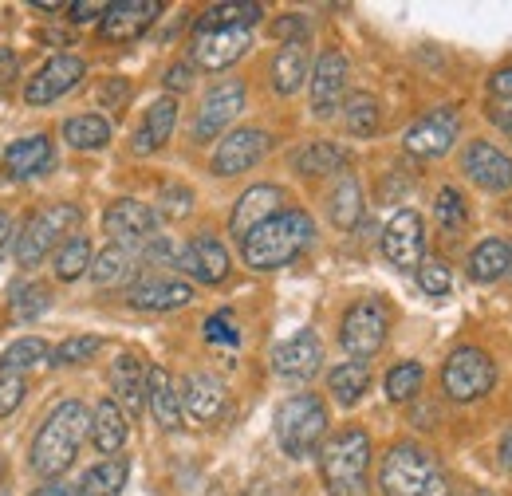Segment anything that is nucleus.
Masks as SVG:
<instances>
[{"instance_id":"13","label":"nucleus","mask_w":512,"mask_h":496,"mask_svg":"<svg viewBox=\"0 0 512 496\" xmlns=\"http://www.w3.org/2000/svg\"><path fill=\"white\" fill-rule=\"evenodd\" d=\"M241 111H245V83H241V79L217 83V87L205 95L201 111H197L193 138H197V142H209V138H217V134H221L225 126L233 123Z\"/></svg>"},{"instance_id":"32","label":"nucleus","mask_w":512,"mask_h":496,"mask_svg":"<svg viewBox=\"0 0 512 496\" xmlns=\"http://www.w3.org/2000/svg\"><path fill=\"white\" fill-rule=\"evenodd\" d=\"M304 79H308V52H304V44H284L276 52V60H272V87L280 95H296L304 87Z\"/></svg>"},{"instance_id":"34","label":"nucleus","mask_w":512,"mask_h":496,"mask_svg":"<svg viewBox=\"0 0 512 496\" xmlns=\"http://www.w3.org/2000/svg\"><path fill=\"white\" fill-rule=\"evenodd\" d=\"M343 162H347V154H343V146H335V142H312V146H304V150L292 158V166H296L304 178L335 174V170H343Z\"/></svg>"},{"instance_id":"47","label":"nucleus","mask_w":512,"mask_h":496,"mask_svg":"<svg viewBox=\"0 0 512 496\" xmlns=\"http://www.w3.org/2000/svg\"><path fill=\"white\" fill-rule=\"evenodd\" d=\"M28 394V382L24 374H0V418H8Z\"/></svg>"},{"instance_id":"2","label":"nucleus","mask_w":512,"mask_h":496,"mask_svg":"<svg viewBox=\"0 0 512 496\" xmlns=\"http://www.w3.org/2000/svg\"><path fill=\"white\" fill-rule=\"evenodd\" d=\"M87 430H91V414H87V406L75 402V398L60 402V406L44 418V426L36 430V437H32V453H28L32 469H36L40 477L56 481L60 473L71 469V461H75V453H79V445H83Z\"/></svg>"},{"instance_id":"25","label":"nucleus","mask_w":512,"mask_h":496,"mask_svg":"<svg viewBox=\"0 0 512 496\" xmlns=\"http://www.w3.org/2000/svg\"><path fill=\"white\" fill-rule=\"evenodd\" d=\"M111 390L119 398V406H127L130 414H138L146 406V378H150V367L134 355V351H123L115 363H111Z\"/></svg>"},{"instance_id":"49","label":"nucleus","mask_w":512,"mask_h":496,"mask_svg":"<svg viewBox=\"0 0 512 496\" xmlns=\"http://www.w3.org/2000/svg\"><path fill=\"white\" fill-rule=\"evenodd\" d=\"M284 44H304V32H308V24L300 20V16H284V20H276V28H272Z\"/></svg>"},{"instance_id":"29","label":"nucleus","mask_w":512,"mask_h":496,"mask_svg":"<svg viewBox=\"0 0 512 496\" xmlns=\"http://www.w3.org/2000/svg\"><path fill=\"white\" fill-rule=\"evenodd\" d=\"M91 445L99 449V453H119L123 445H127V414H123V406L115 402V398H103L99 406H95V414H91Z\"/></svg>"},{"instance_id":"50","label":"nucleus","mask_w":512,"mask_h":496,"mask_svg":"<svg viewBox=\"0 0 512 496\" xmlns=\"http://www.w3.org/2000/svg\"><path fill=\"white\" fill-rule=\"evenodd\" d=\"M190 83H193L190 63H174V67H170V75H166V87H170V91H186Z\"/></svg>"},{"instance_id":"27","label":"nucleus","mask_w":512,"mask_h":496,"mask_svg":"<svg viewBox=\"0 0 512 496\" xmlns=\"http://www.w3.org/2000/svg\"><path fill=\"white\" fill-rule=\"evenodd\" d=\"M146 406L154 414V422L162 430H178L182 426V390L174 386V378L166 367H150L146 378Z\"/></svg>"},{"instance_id":"54","label":"nucleus","mask_w":512,"mask_h":496,"mask_svg":"<svg viewBox=\"0 0 512 496\" xmlns=\"http://www.w3.org/2000/svg\"><path fill=\"white\" fill-rule=\"evenodd\" d=\"M127 83H123V79H111V83H107V87H103V103H107V107H115V103H123V99H127Z\"/></svg>"},{"instance_id":"44","label":"nucleus","mask_w":512,"mask_h":496,"mask_svg":"<svg viewBox=\"0 0 512 496\" xmlns=\"http://www.w3.org/2000/svg\"><path fill=\"white\" fill-rule=\"evenodd\" d=\"M434 217H438V225L446 229V233H461L465 229V221H469V213H465V201H461V193L453 186H446L438 193V205H434Z\"/></svg>"},{"instance_id":"12","label":"nucleus","mask_w":512,"mask_h":496,"mask_svg":"<svg viewBox=\"0 0 512 496\" xmlns=\"http://www.w3.org/2000/svg\"><path fill=\"white\" fill-rule=\"evenodd\" d=\"M83 75H87V63L79 60V56H52V60L28 79L24 103H28V107H48V103H56L60 95H67Z\"/></svg>"},{"instance_id":"26","label":"nucleus","mask_w":512,"mask_h":496,"mask_svg":"<svg viewBox=\"0 0 512 496\" xmlns=\"http://www.w3.org/2000/svg\"><path fill=\"white\" fill-rule=\"evenodd\" d=\"M174 123H178V99H174V95L154 99V103L146 107V119L138 126V134H134V154H154V150H162V146L170 142V134H174Z\"/></svg>"},{"instance_id":"42","label":"nucleus","mask_w":512,"mask_h":496,"mask_svg":"<svg viewBox=\"0 0 512 496\" xmlns=\"http://www.w3.org/2000/svg\"><path fill=\"white\" fill-rule=\"evenodd\" d=\"M343 119H347V130L359 134V138H371L379 130V103L371 95H351L347 107H343Z\"/></svg>"},{"instance_id":"30","label":"nucleus","mask_w":512,"mask_h":496,"mask_svg":"<svg viewBox=\"0 0 512 496\" xmlns=\"http://www.w3.org/2000/svg\"><path fill=\"white\" fill-rule=\"evenodd\" d=\"M512 268V245L505 237H489L469 252V276L481 280V284H493L501 276H509Z\"/></svg>"},{"instance_id":"16","label":"nucleus","mask_w":512,"mask_h":496,"mask_svg":"<svg viewBox=\"0 0 512 496\" xmlns=\"http://www.w3.org/2000/svg\"><path fill=\"white\" fill-rule=\"evenodd\" d=\"M158 12H162V0H119V4H107L99 32H103L107 44H130V40H138L158 20Z\"/></svg>"},{"instance_id":"21","label":"nucleus","mask_w":512,"mask_h":496,"mask_svg":"<svg viewBox=\"0 0 512 496\" xmlns=\"http://www.w3.org/2000/svg\"><path fill=\"white\" fill-rule=\"evenodd\" d=\"M127 300L138 311H178L193 300V288L178 276H142L130 284Z\"/></svg>"},{"instance_id":"59","label":"nucleus","mask_w":512,"mask_h":496,"mask_svg":"<svg viewBox=\"0 0 512 496\" xmlns=\"http://www.w3.org/2000/svg\"><path fill=\"white\" fill-rule=\"evenodd\" d=\"M465 496H493V493H485V489H469Z\"/></svg>"},{"instance_id":"33","label":"nucleus","mask_w":512,"mask_h":496,"mask_svg":"<svg viewBox=\"0 0 512 496\" xmlns=\"http://www.w3.org/2000/svg\"><path fill=\"white\" fill-rule=\"evenodd\" d=\"M327 386H331V398L339 406H355L371 390V367L367 363H339L327 374Z\"/></svg>"},{"instance_id":"58","label":"nucleus","mask_w":512,"mask_h":496,"mask_svg":"<svg viewBox=\"0 0 512 496\" xmlns=\"http://www.w3.org/2000/svg\"><path fill=\"white\" fill-rule=\"evenodd\" d=\"M505 461L512 465V434H509V441H505Z\"/></svg>"},{"instance_id":"36","label":"nucleus","mask_w":512,"mask_h":496,"mask_svg":"<svg viewBox=\"0 0 512 496\" xmlns=\"http://www.w3.org/2000/svg\"><path fill=\"white\" fill-rule=\"evenodd\" d=\"M64 138L75 150H103L111 142V123L103 115H75L64 123Z\"/></svg>"},{"instance_id":"43","label":"nucleus","mask_w":512,"mask_h":496,"mask_svg":"<svg viewBox=\"0 0 512 496\" xmlns=\"http://www.w3.org/2000/svg\"><path fill=\"white\" fill-rule=\"evenodd\" d=\"M103 351V339L99 335H75V339H64L56 351H52V367H75V363H87Z\"/></svg>"},{"instance_id":"23","label":"nucleus","mask_w":512,"mask_h":496,"mask_svg":"<svg viewBox=\"0 0 512 496\" xmlns=\"http://www.w3.org/2000/svg\"><path fill=\"white\" fill-rule=\"evenodd\" d=\"M280 201H284V189L280 186H253L245 189L233 205V217H229V229L237 233V241H245L256 225H264L268 217L280 213Z\"/></svg>"},{"instance_id":"1","label":"nucleus","mask_w":512,"mask_h":496,"mask_svg":"<svg viewBox=\"0 0 512 496\" xmlns=\"http://www.w3.org/2000/svg\"><path fill=\"white\" fill-rule=\"evenodd\" d=\"M316 237V221L304 209H280L276 217H268L264 225H256L253 233L241 241V256L256 272H272L292 264Z\"/></svg>"},{"instance_id":"35","label":"nucleus","mask_w":512,"mask_h":496,"mask_svg":"<svg viewBox=\"0 0 512 496\" xmlns=\"http://www.w3.org/2000/svg\"><path fill=\"white\" fill-rule=\"evenodd\" d=\"M359 217H363V189L351 174H343L335 193H331V221H335V229L347 233L359 225Z\"/></svg>"},{"instance_id":"57","label":"nucleus","mask_w":512,"mask_h":496,"mask_svg":"<svg viewBox=\"0 0 512 496\" xmlns=\"http://www.w3.org/2000/svg\"><path fill=\"white\" fill-rule=\"evenodd\" d=\"M4 233H8V217L0 213V241H4Z\"/></svg>"},{"instance_id":"22","label":"nucleus","mask_w":512,"mask_h":496,"mask_svg":"<svg viewBox=\"0 0 512 496\" xmlns=\"http://www.w3.org/2000/svg\"><path fill=\"white\" fill-rule=\"evenodd\" d=\"M174 264L197 284H221L229 276V252L217 237H193L190 245L178 252Z\"/></svg>"},{"instance_id":"41","label":"nucleus","mask_w":512,"mask_h":496,"mask_svg":"<svg viewBox=\"0 0 512 496\" xmlns=\"http://www.w3.org/2000/svg\"><path fill=\"white\" fill-rule=\"evenodd\" d=\"M422 382H426L422 363H398V367L386 371V398L390 402H410L422 390Z\"/></svg>"},{"instance_id":"31","label":"nucleus","mask_w":512,"mask_h":496,"mask_svg":"<svg viewBox=\"0 0 512 496\" xmlns=\"http://www.w3.org/2000/svg\"><path fill=\"white\" fill-rule=\"evenodd\" d=\"M130 477L127 457H107L99 465H91L79 481V496H123Z\"/></svg>"},{"instance_id":"38","label":"nucleus","mask_w":512,"mask_h":496,"mask_svg":"<svg viewBox=\"0 0 512 496\" xmlns=\"http://www.w3.org/2000/svg\"><path fill=\"white\" fill-rule=\"evenodd\" d=\"M260 16H264L260 4H213L197 20V28H253Z\"/></svg>"},{"instance_id":"11","label":"nucleus","mask_w":512,"mask_h":496,"mask_svg":"<svg viewBox=\"0 0 512 496\" xmlns=\"http://www.w3.org/2000/svg\"><path fill=\"white\" fill-rule=\"evenodd\" d=\"M268 146H272V138L260 126H241V130L225 134L217 154H213V174L217 178H237V174L253 170L256 162L268 154Z\"/></svg>"},{"instance_id":"24","label":"nucleus","mask_w":512,"mask_h":496,"mask_svg":"<svg viewBox=\"0 0 512 496\" xmlns=\"http://www.w3.org/2000/svg\"><path fill=\"white\" fill-rule=\"evenodd\" d=\"M182 410L193 422H217L225 410V382L209 371H193L182 382Z\"/></svg>"},{"instance_id":"37","label":"nucleus","mask_w":512,"mask_h":496,"mask_svg":"<svg viewBox=\"0 0 512 496\" xmlns=\"http://www.w3.org/2000/svg\"><path fill=\"white\" fill-rule=\"evenodd\" d=\"M44 359H52L48 343L36 339V335H24V339H16L12 347H4V355H0V374H24V371H32V367H40Z\"/></svg>"},{"instance_id":"28","label":"nucleus","mask_w":512,"mask_h":496,"mask_svg":"<svg viewBox=\"0 0 512 496\" xmlns=\"http://www.w3.org/2000/svg\"><path fill=\"white\" fill-rule=\"evenodd\" d=\"M138 264H142V248L138 245H107L91 260V280L99 288H119V284L134 280Z\"/></svg>"},{"instance_id":"56","label":"nucleus","mask_w":512,"mask_h":496,"mask_svg":"<svg viewBox=\"0 0 512 496\" xmlns=\"http://www.w3.org/2000/svg\"><path fill=\"white\" fill-rule=\"evenodd\" d=\"M493 123L501 126V130L512 138V107H497V111H493Z\"/></svg>"},{"instance_id":"39","label":"nucleus","mask_w":512,"mask_h":496,"mask_svg":"<svg viewBox=\"0 0 512 496\" xmlns=\"http://www.w3.org/2000/svg\"><path fill=\"white\" fill-rule=\"evenodd\" d=\"M91 241L87 237H71V241H64L60 245V252H56V276L64 280V284H71V280H79L83 272H91Z\"/></svg>"},{"instance_id":"19","label":"nucleus","mask_w":512,"mask_h":496,"mask_svg":"<svg viewBox=\"0 0 512 496\" xmlns=\"http://www.w3.org/2000/svg\"><path fill=\"white\" fill-rule=\"evenodd\" d=\"M347 56L343 52H323L312 71V111L320 119H331L339 107H343V95H347Z\"/></svg>"},{"instance_id":"51","label":"nucleus","mask_w":512,"mask_h":496,"mask_svg":"<svg viewBox=\"0 0 512 496\" xmlns=\"http://www.w3.org/2000/svg\"><path fill=\"white\" fill-rule=\"evenodd\" d=\"M489 91H493L497 99H512V67H501V71H493V79H489Z\"/></svg>"},{"instance_id":"53","label":"nucleus","mask_w":512,"mask_h":496,"mask_svg":"<svg viewBox=\"0 0 512 496\" xmlns=\"http://www.w3.org/2000/svg\"><path fill=\"white\" fill-rule=\"evenodd\" d=\"M16 75V52L12 48H0V87H8Z\"/></svg>"},{"instance_id":"10","label":"nucleus","mask_w":512,"mask_h":496,"mask_svg":"<svg viewBox=\"0 0 512 496\" xmlns=\"http://www.w3.org/2000/svg\"><path fill=\"white\" fill-rule=\"evenodd\" d=\"M103 233L111 237V245H146L150 237H158V213L134 197H119L107 213H103Z\"/></svg>"},{"instance_id":"40","label":"nucleus","mask_w":512,"mask_h":496,"mask_svg":"<svg viewBox=\"0 0 512 496\" xmlns=\"http://www.w3.org/2000/svg\"><path fill=\"white\" fill-rule=\"evenodd\" d=\"M48 308H52V288L48 284H24L12 296V319L16 323H36Z\"/></svg>"},{"instance_id":"5","label":"nucleus","mask_w":512,"mask_h":496,"mask_svg":"<svg viewBox=\"0 0 512 496\" xmlns=\"http://www.w3.org/2000/svg\"><path fill=\"white\" fill-rule=\"evenodd\" d=\"M327 437V406L316 394H292L276 406V441L288 457H312Z\"/></svg>"},{"instance_id":"7","label":"nucleus","mask_w":512,"mask_h":496,"mask_svg":"<svg viewBox=\"0 0 512 496\" xmlns=\"http://www.w3.org/2000/svg\"><path fill=\"white\" fill-rule=\"evenodd\" d=\"M386 327H390V311L375 296L347 308L343 323H339V343L351 355V363H367V359H375L383 351Z\"/></svg>"},{"instance_id":"46","label":"nucleus","mask_w":512,"mask_h":496,"mask_svg":"<svg viewBox=\"0 0 512 496\" xmlns=\"http://www.w3.org/2000/svg\"><path fill=\"white\" fill-rule=\"evenodd\" d=\"M205 339L209 343H217V347H237L241 343V331H237V319H233V311H217V315H209L205 319Z\"/></svg>"},{"instance_id":"14","label":"nucleus","mask_w":512,"mask_h":496,"mask_svg":"<svg viewBox=\"0 0 512 496\" xmlns=\"http://www.w3.org/2000/svg\"><path fill=\"white\" fill-rule=\"evenodd\" d=\"M323 367V347L320 335L312 327L296 331L292 339H284L276 351H272V371L288 382H308L312 374H320Z\"/></svg>"},{"instance_id":"20","label":"nucleus","mask_w":512,"mask_h":496,"mask_svg":"<svg viewBox=\"0 0 512 496\" xmlns=\"http://www.w3.org/2000/svg\"><path fill=\"white\" fill-rule=\"evenodd\" d=\"M56 162V150H52V138L48 134H28L20 142H12L0 158V170L8 182H28L36 174H48Z\"/></svg>"},{"instance_id":"3","label":"nucleus","mask_w":512,"mask_h":496,"mask_svg":"<svg viewBox=\"0 0 512 496\" xmlns=\"http://www.w3.org/2000/svg\"><path fill=\"white\" fill-rule=\"evenodd\" d=\"M379 485H383V496H449L442 461L414 441H398L386 449Z\"/></svg>"},{"instance_id":"48","label":"nucleus","mask_w":512,"mask_h":496,"mask_svg":"<svg viewBox=\"0 0 512 496\" xmlns=\"http://www.w3.org/2000/svg\"><path fill=\"white\" fill-rule=\"evenodd\" d=\"M190 209H193V189H186V186L162 189V217L178 221V217H186Z\"/></svg>"},{"instance_id":"6","label":"nucleus","mask_w":512,"mask_h":496,"mask_svg":"<svg viewBox=\"0 0 512 496\" xmlns=\"http://www.w3.org/2000/svg\"><path fill=\"white\" fill-rule=\"evenodd\" d=\"M79 221H83V209L71 205V201H56V205L32 213L28 225H24V233H20V241H16L20 268H36L52 248L71 241L75 229H79Z\"/></svg>"},{"instance_id":"4","label":"nucleus","mask_w":512,"mask_h":496,"mask_svg":"<svg viewBox=\"0 0 512 496\" xmlns=\"http://www.w3.org/2000/svg\"><path fill=\"white\" fill-rule=\"evenodd\" d=\"M367 469H371V434L351 426L327 437L320 449V473L327 496H367Z\"/></svg>"},{"instance_id":"8","label":"nucleus","mask_w":512,"mask_h":496,"mask_svg":"<svg viewBox=\"0 0 512 496\" xmlns=\"http://www.w3.org/2000/svg\"><path fill=\"white\" fill-rule=\"evenodd\" d=\"M497 367L481 347H457L442 367V390L453 402H477L493 390Z\"/></svg>"},{"instance_id":"55","label":"nucleus","mask_w":512,"mask_h":496,"mask_svg":"<svg viewBox=\"0 0 512 496\" xmlns=\"http://www.w3.org/2000/svg\"><path fill=\"white\" fill-rule=\"evenodd\" d=\"M32 496H79V489H71V485H56V481H52V485H40Z\"/></svg>"},{"instance_id":"52","label":"nucleus","mask_w":512,"mask_h":496,"mask_svg":"<svg viewBox=\"0 0 512 496\" xmlns=\"http://www.w3.org/2000/svg\"><path fill=\"white\" fill-rule=\"evenodd\" d=\"M99 12H107V4L103 0H79V4H71V20H91V16H99Z\"/></svg>"},{"instance_id":"15","label":"nucleus","mask_w":512,"mask_h":496,"mask_svg":"<svg viewBox=\"0 0 512 496\" xmlns=\"http://www.w3.org/2000/svg\"><path fill=\"white\" fill-rule=\"evenodd\" d=\"M249 52V28H197L193 60L205 71H225Z\"/></svg>"},{"instance_id":"45","label":"nucleus","mask_w":512,"mask_h":496,"mask_svg":"<svg viewBox=\"0 0 512 496\" xmlns=\"http://www.w3.org/2000/svg\"><path fill=\"white\" fill-rule=\"evenodd\" d=\"M449 284H453V276H449L446 260H422L418 264V288L426 296H446Z\"/></svg>"},{"instance_id":"18","label":"nucleus","mask_w":512,"mask_h":496,"mask_svg":"<svg viewBox=\"0 0 512 496\" xmlns=\"http://www.w3.org/2000/svg\"><path fill=\"white\" fill-rule=\"evenodd\" d=\"M453 142H457V111L453 107H438L406 130V150L418 158H442Z\"/></svg>"},{"instance_id":"60","label":"nucleus","mask_w":512,"mask_h":496,"mask_svg":"<svg viewBox=\"0 0 512 496\" xmlns=\"http://www.w3.org/2000/svg\"><path fill=\"white\" fill-rule=\"evenodd\" d=\"M509 276H512V268H509Z\"/></svg>"},{"instance_id":"9","label":"nucleus","mask_w":512,"mask_h":496,"mask_svg":"<svg viewBox=\"0 0 512 496\" xmlns=\"http://www.w3.org/2000/svg\"><path fill=\"white\" fill-rule=\"evenodd\" d=\"M383 256L398 272H414L426 260V225L414 209H402L383 229Z\"/></svg>"},{"instance_id":"17","label":"nucleus","mask_w":512,"mask_h":496,"mask_svg":"<svg viewBox=\"0 0 512 496\" xmlns=\"http://www.w3.org/2000/svg\"><path fill=\"white\" fill-rule=\"evenodd\" d=\"M461 166H465L469 182H477V186L489 189V193L512 189V158L505 150H497L493 142H485V138H473V142L465 146Z\"/></svg>"}]
</instances>
